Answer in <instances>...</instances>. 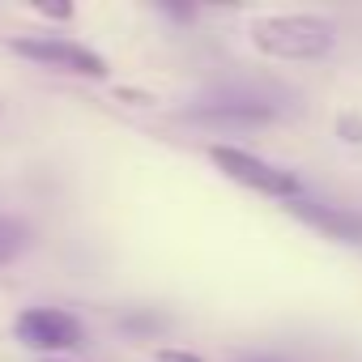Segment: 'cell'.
Segmentation results:
<instances>
[{
	"label": "cell",
	"instance_id": "obj_1",
	"mask_svg": "<svg viewBox=\"0 0 362 362\" xmlns=\"http://www.w3.org/2000/svg\"><path fill=\"white\" fill-rule=\"evenodd\" d=\"M252 47L269 60H324L337 47V26L315 13H269L252 22Z\"/></svg>",
	"mask_w": 362,
	"mask_h": 362
},
{
	"label": "cell",
	"instance_id": "obj_2",
	"mask_svg": "<svg viewBox=\"0 0 362 362\" xmlns=\"http://www.w3.org/2000/svg\"><path fill=\"white\" fill-rule=\"evenodd\" d=\"M209 162L230 179V184L247 188V192H260V197H273V201H294L303 197L298 192V179L281 166H273L269 158L252 153V149H239V145H209Z\"/></svg>",
	"mask_w": 362,
	"mask_h": 362
},
{
	"label": "cell",
	"instance_id": "obj_3",
	"mask_svg": "<svg viewBox=\"0 0 362 362\" xmlns=\"http://www.w3.org/2000/svg\"><path fill=\"white\" fill-rule=\"evenodd\" d=\"M9 47H13L22 60H30V64H39V69H52V73H73V77H90V81H103V77L111 73L107 60H103L94 47L77 43V39L26 35V39H13Z\"/></svg>",
	"mask_w": 362,
	"mask_h": 362
},
{
	"label": "cell",
	"instance_id": "obj_4",
	"mask_svg": "<svg viewBox=\"0 0 362 362\" xmlns=\"http://www.w3.org/2000/svg\"><path fill=\"white\" fill-rule=\"evenodd\" d=\"M13 337H18L26 349H35V354L56 358V354L77 349V345L86 341V328H81V320H77L73 311H64V307H26V311L13 320Z\"/></svg>",
	"mask_w": 362,
	"mask_h": 362
},
{
	"label": "cell",
	"instance_id": "obj_5",
	"mask_svg": "<svg viewBox=\"0 0 362 362\" xmlns=\"http://www.w3.org/2000/svg\"><path fill=\"white\" fill-rule=\"evenodd\" d=\"M286 214H294L303 226L320 230L324 239H337V243H362V214H358V209L294 197V201H286Z\"/></svg>",
	"mask_w": 362,
	"mask_h": 362
},
{
	"label": "cell",
	"instance_id": "obj_6",
	"mask_svg": "<svg viewBox=\"0 0 362 362\" xmlns=\"http://www.w3.org/2000/svg\"><path fill=\"white\" fill-rule=\"evenodd\" d=\"M192 124H209V128H256L269 124L273 111L256 98H222V103H205L197 111H188Z\"/></svg>",
	"mask_w": 362,
	"mask_h": 362
},
{
	"label": "cell",
	"instance_id": "obj_7",
	"mask_svg": "<svg viewBox=\"0 0 362 362\" xmlns=\"http://www.w3.org/2000/svg\"><path fill=\"white\" fill-rule=\"evenodd\" d=\"M22 247H26V226L18 218H0V269L9 260H18Z\"/></svg>",
	"mask_w": 362,
	"mask_h": 362
},
{
	"label": "cell",
	"instance_id": "obj_8",
	"mask_svg": "<svg viewBox=\"0 0 362 362\" xmlns=\"http://www.w3.org/2000/svg\"><path fill=\"white\" fill-rule=\"evenodd\" d=\"M337 132H341V141H362V119H354V115H341V124H337Z\"/></svg>",
	"mask_w": 362,
	"mask_h": 362
},
{
	"label": "cell",
	"instance_id": "obj_9",
	"mask_svg": "<svg viewBox=\"0 0 362 362\" xmlns=\"http://www.w3.org/2000/svg\"><path fill=\"white\" fill-rule=\"evenodd\" d=\"M153 362H205L201 354H188V349H158Z\"/></svg>",
	"mask_w": 362,
	"mask_h": 362
},
{
	"label": "cell",
	"instance_id": "obj_10",
	"mask_svg": "<svg viewBox=\"0 0 362 362\" xmlns=\"http://www.w3.org/2000/svg\"><path fill=\"white\" fill-rule=\"evenodd\" d=\"M39 13H43V18H56V22L73 18V9H69V5H39Z\"/></svg>",
	"mask_w": 362,
	"mask_h": 362
},
{
	"label": "cell",
	"instance_id": "obj_11",
	"mask_svg": "<svg viewBox=\"0 0 362 362\" xmlns=\"http://www.w3.org/2000/svg\"><path fill=\"white\" fill-rule=\"evenodd\" d=\"M247 362H269V358H247Z\"/></svg>",
	"mask_w": 362,
	"mask_h": 362
},
{
	"label": "cell",
	"instance_id": "obj_12",
	"mask_svg": "<svg viewBox=\"0 0 362 362\" xmlns=\"http://www.w3.org/2000/svg\"><path fill=\"white\" fill-rule=\"evenodd\" d=\"M47 362H64V358H47Z\"/></svg>",
	"mask_w": 362,
	"mask_h": 362
}]
</instances>
